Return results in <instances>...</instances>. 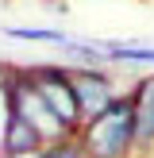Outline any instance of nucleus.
<instances>
[{"label": "nucleus", "instance_id": "nucleus-7", "mask_svg": "<svg viewBox=\"0 0 154 158\" xmlns=\"http://www.w3.org/2000/svg\"><path fill=\"white\" fill-rule=\"evenodd\" d=\"M104 62H116V66H154V46L104 43Z\"/></svg>", "mask_w": 154, "mask_h": 158}, {"label": "nucleus", "instance_id": "nucleus-10", "mask_svg": "<svg viewBox=\"0 0 154 158\" xmlns=\"http://www.w3.org/2000/svg\"><path fill=\"white\" fill-rule=\"evenodd\" d=\"M0 158H4V154H0ZM8 158H38V151L35 154H8Z\"/></svg>", "mask_w": 154, "mask_h": 158}, {"label": "nucleus", "instance_id": "nucleus-6", "mask_svg": "<svg viewBox=\"0 0 154 158\" xmlns=\"http://www.w3.org/2000/svg\"><path fill=\"white\" fill-rule=\"evenodd\" d=\"M43 139H38V131L31 127L27 120H19V116H12L8 112L4 116V131H0V154H35V151H43Z\"/></svg>", "mask_w": 154, "mask_h": 158}, {"label": "nucleus", "instance_id": "nucleus-5", "mask_svg": "<svg viewBox=\"0 0 154 158\" xmlns=\"http://www.w3.org/2000/svg\"><path fill=\"white\" fill-rule=\"evenodd\" d=\"M135 108V135H139V158H154V73L135 77L127 89Z\"/></svg>", "mask_w": 154, "mask_h": 158}, {"label": "nucleus", "instance_id": "nucleus-3", "mask_svg": "<svg viewBox=\"0 0 154 158\" xmlns=\"http://www.w3.org/2000/svg\"><path fill=\"white\" fill-rule=\"evenodd\" d=\"M35 89L43 93V100L54 108L62 123L77 135L81 127V108H77V97H73V85H69V66H58V62H46V66H27Z\"/></svg>", "mask_w": 154, "mask_h": 158}, {"label": "nucleus", "instance_id": "nucleus-2", "mask_svg": "<svg viewBox=\"0 0 154 158\" xmlns=\"http://www.w3.org/2000/svg\"><path fill=\"white\" fill-rule=\"evenodd\" d=\"M4 104H8L12 116L27 120L31 127L38 131L43 143H58V139H69V135H73V131L54 116V108L43 100V93L35 89V81H31L27 69H12V73H4Z\"/></svg>", "mask_w": 154, "mask_h": 158}, {"label": "nucleus", "instance_id": "nucleus-9", "mask_svg": "<svg viewBox=\"0 0 154 158\" xmlns=\"http://www.w3.org/2000/svg\"><path fill=\"white\" fill-rule=\"evenodd\" d=\"M38 158H85V151L77 143V135H69V139H58V143H46L38 151Z\"/></svg>", "mask_w": 154, "mask_h": 158}, {"label": "nucleus", "instance_id": "nucleus-1", "mask_svg": "<svg viewBox=\"0 0 154 158\" xmlns=\"http://www.w3.org/2000/svg\"><path fill=\"white\" fill-rule=\"evenodd\" d=\"M77 143L85 158H139V135H135V108L131 97H116L104 112L85 120L77 127Z\"/></svg>", "mask_w": 154, "mask_h": 158}, {"label": "nucleus", "instance_id": "nucleus-4", "mask_svg": "<svg viewBox=\"0 0 154 158\" xmlns=\"http://www.w3.org/2000/svg\"><path fill=\"white\" fill-rule=\"evenodd\" d=\"M69 85H73L77 108H81V123L92 120L96 112H104L116 97H123L116 73L104 66H69Z\"/></svg>", "mask_w": 154, "mask_h": 158}, {"label": "nucleus", "instance_id": "nucleus-8", "mask_svg": "<svg viewBox=\"0 0 154 158\" xmlns=\"http://www.w3.org/2000/svg\"><path fill=\"white\" fill-rule=\"evenodd\" d=\"M8 39H23V43H43V46H58V50H66L69 35H62V31L54 27H4Z\"/></svg>", "mask_w": 154, "mask_h": 158}]
</instances>
